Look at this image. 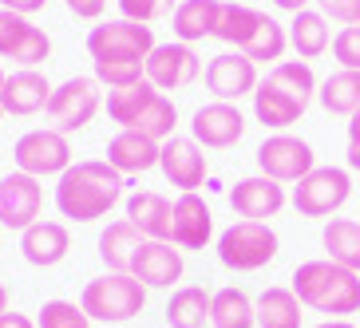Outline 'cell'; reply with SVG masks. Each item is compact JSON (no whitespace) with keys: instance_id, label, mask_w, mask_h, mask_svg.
Returning a JSON list of instances; mask_svg holds the SVG:
<instances>
[{"instance_id":"cell-1","label":"cell","mask_w":360,"mask_h":328,"mask_svg":"<svg viewBox=\"0 0 360 328\" xmlns=\"http://www.w3.org/2000/svg\"><path fill=\"white\" fill-rule=\"evenodd\" d=\"M127 178L107 159H84L56 178V210L72 222H99L123 202Z\"/></svg>"},{"instance_id":"cell-2","label":"cell","mask_w":360,"mask_h":328,"mask_svg":"<svg viewBox=\"0 0 360 328\" xmlns=\"http://www.w3.org/2000/svg\"><path fill=\"white\" fill-rule=\"evenodd\" d=\"M317 75L305 60H281L269 67L265 79H257L254 87V115L262 127L289 131L293 123H301V115L309 111V103L317 99Z\"/></svg>"},{"instance_id":"cell-3","label":"cell","mask_w":360,"mask_h":328,"mask_svg":"<svg viewBox=\"0 0 360 328\" xmlns=\"http://www.w3.org/2000/svg\"><path fill=\"white\" fill-rule=\"evenodd\" d=\"M297 301L313 313H325V320H352L360 313V273L345 265L317 257V261H301L293 269Z\"/></svg>"},{"instance_id":"cell-4","label":"cell","mask_w":360,"mask_h":328,"mask_svg":"<svg viewBox=\"0 0 360 328\" xmlns=\"http://www.w3.org/2000/svg\"><path fill=\"white\" fill-rule=\"evenodd\" d=\"M79 308L99 324H127L147 308V285L131 273H103L84 285Z\"/></svg>"},{"instance_id":"cell-5","label":"cell","mask_w":360,"mask_h":328,"mask_svg":"<svg viewBox=\"0 0 360 328\" xmlns=\"http://www.w3.org/2000/svg\"><path fill=\"white\" fill-rule=\"evenodd\" d=\"M214 249H218V261L230 273H257V269H265L277 257L281 242H277L269 222H233L218 233Z\"/></svg>"},{"instance_id":"cell-6","label":"cell","mask_w":360,"mask_h":328,"mask_svg":"<svg viewBox=\"0 0 360 328\" xmlns=\"http://www.w3.org/2000/svg\"><path fill=\"white\" fill-rule=\"evenodd\" d=\"M159 48L155 40V28L150 24H135V20H103L87 32V52H91V64L96 60H139L147 64V55Z\"/></svg>"},{"instance_id":"cell-7","label":"cell","mask_w":360,"mask_h":328,"mask_svg":"<svg viewBox=\"0 0 360 328\" xmlns=\"http://www.w3.org/2000/svg\"><path fill=\"white\" fill-rule=\"evenodd\" d=\"M352 198V174L345 166H317L293 186V210L301 218H333Z\"/></svg>"},{"instance_id":"cell-8","label":"cell","mask_w":360,"mask_h":328,"mask_svg":"<svg viewBox=\"0 0 360 328\" xmlns=\"http://www.w3.org/2000/svg\"><path fill=\"white\" fill-rule=\"evenodd\" d=\"M12 162H16V170L32 174V178H40V182L60 178V174L72 166V143H68V135H60L56 127H36V131L16 138Z\"/></svg>"},{"instance_id":"cell-9","label":"cell","mask_w":360,"mask_h":328,"mask_svg":"<svg viewBox=\"0 0 360 328\" xmlns=\"http://www.w3.org/2000/svg\"><path fill=\"white\" fill-rule=\"evenodd\" d=\"M99 111V84L96 75H72L60 87H52V99H48V123H52L60 135H75L84 131Z\"/></svg>"},{"instance_id":"cell-10","label":"cell","mask_w":360,"mask_h":328,"mask_svg":"<svg viewBox=\"0 0 360 328\" xmlns=\"http://www.w3.org/2000/svg\"><path fill=\"white\" fill-rule=\"evenodd\" d=\"M257 170L265 178L285 186V182H301L305 174H313L317 170V155H313V147L305 138L289 135V131H277V135H269L257 147Z\"/></svg>"},{"instance_id":"cell-11","label":"cell","mask_w":360,"mask_h":328,"mask_svg":"<svg viewBox=\"0 0 360 328\" xmlns=\"http://www.w3.org/2000/svg\"><path fill=\"white\" fill-rule=\"evenodd\" d=\"M44 214V186L40 178L12 170L0 178V230H16L24 233L28 225L40 222Z\"/></svg>"},{"instance_id":"cell-12","label":"cell","mask_w":360,"mask_h":328,"mask_svg":"<svg viewBox=\"0 0 360 328\" xmlns=\"http://www.w3.org/2000/svg\"><path fill=\"white\" fill-rule=\"evenodd\" d=\"M198 75H202V60H198V52H194V44L170 40V44H159V48L147 55V84L159 87L162 96L191 87Z\"/></svg>"},{"instance_id":"cell-13","label":"cell","mask_w":360,"mask_h":328,"mask_svg":"<svg viewBox=\"0 0 360 328\" xmlns=\"http://www.w3.org/2000/svg\"><path fill=\"white\" fill-rule=\"evenodd\" d=\"M52 55V40L44 28H36L28 16L0 8V60H12L20 67H40Z\"/></svg>"},{"instance_id":"cell-14","label":"cell","mask_w":360,"mask_h":328,"mask_svg":"<svg viewBox=\"0 0 360 328\" xmlns=\"http://www.w3.org/2000/svg\"><path fill=\"white\" fill-rule=\"evenodd\" d=\"M245 135V115L238 111V103H206L194 111L191 119V138L202 150H230L238 147Z\"/></svg>"},{"instance_id":"cell-15","label":"cell","mask_w":360,"mask_h":328,"mask_svg":"<svg viewBox=\"0 0 360 328\" xmlns=\"http://www.w3.org/2000/svg\"><path fill=\"white\" fill-rule=\"evenodd\" d=\"M159 170L167 174L170 186H179L182 194H198L202 182L210 178V162L202 155V147L194 138H182V135H170L159 150Z\"/></svg>"},{"instance_id":"cell-16","label":"cell","mask_w":360,"mask_h":328,"mask_svg":"<svg viewBox=\"0 0 360 328\" xmlns=\"http://www.w3.org/2000/svg\"><path fill=\"white\" fill-rule=\"evenodd\" d=\"M257 79H262V75H257V64L245 60L242 52H222L206 64V91H210L218 103H238V99L254 96Z\"/></svg>"},{"instance_id":"cell-17","label":"cell","mask_w":360,"mask_h":328,"mask_svg":"<svg viewBox=\"0 0 360 328\" xmlns=\"http://www.w3.org/2000/svg\"><path fill=\"white\" fill-rule=\"evenodd\" d=\"M285 186L265 174H250V178H238L230 190V210L242 218V222H269L285 210Z\"/></svg>"},{"instance_id":"cell-18","label":"cell","mask_w":360,"mask_h":328,"mask_svg":"<svg viewBox=\"0 0 360 328\" xmlns=\"http://www.w3.org/2000/svg\"><path fill=\"white\" fill-rule=\"evenodd\" d=\"M182 273H186V261H182V249L174 242H147L135 249V261H131V277L143 281L147 289H179Z\"/></svg>"},{"instance_id":"cell-19","label":"cell","mask_w":360,"mask_h":328,"mask_svg":"<svg viewBox=\"0 0 360 328\" xmlns=\"http://www.w3.org/2000/svg\"><path fill=\"white\" fill-rule=\"evenodd\" d=\"M48 99H52V84L40 67H20V72L4 75V87H0V107L4 115L28 119L48 111Z\"/></svg>"},{"instance_id":"cell-20","label":"cell","mask_w":360,"mask_h":328,"mask_svg":"<svg viewBox=\"0 0 360 328\" xmlns=\"http://www.w3.org/2000/svg\"><path fill=\"white\" fill-rule=\"evenodd\" d=\"M170 242L186 249H206L214 242V214L198 194H179L174 198V218H170Z\"/></svg>"},{"instance_id":"cell-21","label":"cell","mask_w":360,"mask_h":328,"mask_svg":"<svg viewBox=\"0 0 360 328\" xmlns=\"http://www.w3.org/2000/svg\"><path fill=\"white\" fill-rule=\"evenodd\" d=\"M20 254L28 265L36 269H52L60 265L68 254H72V233H68L64 222H52V218H40L36 225L20 233Z\"/></svg>"},{"instance_id":"cell-22","label":"cell","mask_w":360,"mask_h":328,"mask_svg":"<svg viewBox=\"0 0 360 328\" xmlns=\"http://www.w3.org/2000/svg\"><path fill=\"white\" fill-rule=\"evenodd\" d=\"M127 222L135 225L147 242H170V218H174V202L155 190H135L127 194Z\"/></svg>"},{"instance_id":"cell-23","label":"cell","mask_w":360,"mask_h":328,"mask_svg":"<svg viewBox=\"0 0 360 328\" xmlns=\"http://www.w3.org/2000/svg\"><path fill=\"white\" fill-rule=\"evenodd\" d=\"M159 150L162 143L139 135V131H119L111 143H107V162L127 178V174H147V170L159 166Z\"/></svg>"},{"instance_id":"cell-24","label":"cell","mask_w":360,"mask_h":328,"mask_svg":"<svg viewBox=\"0 0 360 328\" xmlns=\"http://www.w3.org/2000/svg\"><path fill=\"white\" fill-rule=\"evenodd\" d=\"M222 16V0H182L170 16V32L182 44H202L210 40Z\"/></svg>"},{"instance_id":"cell-25","label":"cell","mask_w":360,"mask_h":328,"mask_svg":"<svg viewBox=\"0 0 360 328\" xmlns=\"http://www.w3.org/2000/svg\"><path fill=\"white\" fill-rule=\"evenodd\" d=\"M257 308V328H301L305 320V305L297 301V293L289 285H269L254 301Z\"/></svg>"},{"instance_id":"cell-26","label":"cell","mask_w":360,"mask_h":328,"mask_svg":"<svg viewBox=\"0 0 360 328\" xmlns=\"http://www.w3.org/2000/svg\"><path fill=\"white\" fill-rule=\"evenodd\" d=\"M139 245H143V233L127 218L107 222V230L99 233V257H103L107 273H131V261H135Z\"/></svg>"},{"instance_id":"cell-27","label":"cell","mask_w":360,"mask_h":328,"mask_svg":"<svg viewBox=\"0 0 360 328\" xmlns=\"http://www.w3.org/2000/svg\"><path fill=\"white\" fill-rule=\"evenodd\" d=\"M289 48L297 52V60H321V55L333 48V36H328V20L321 16V12L305 8L297 12L293 24H289Z\"/></svg>"},{"instance_id":"cell-28","label":"cell","mask_w":360,"mask_h":328,"mask_svg":"<svg viewBox=\"0 0 360 328\" xmlns=\"http://www.w3.org/2000/svg\"><path fill=\"white\" fill-rule=\"evenodd\" d=\"M210 301L202 285H179L167 301V324L170 328H210Z\"/></svg>"},{"instance_id":"cell-29","label":"cell","mask_w":360,"mask_h":328,"mask_svg":"<svg viewBox=\"0 0 360 328\" xmlns=\"http://www.w3.org/2000/svg\"><path fill=\"white\" fill-rule=\"evenodd\" d=\"M321 245H325L328 261L360 273V222L356 218H328L325 233H321Z\"/></svg>"},{"instance_id":"cell-30","label":"cell","mask_w":360,"mask_h":328,"mask_svg":"<svg viewBox=\"0 0 360 328\" xmlns=\"http://www.w3.org/2000/svg\"><path fill=\"white\" fill-rule=\"evenodd\" d=\"M210 328H257L254 296L233 285L218 289L210 301Z\"/></svg>"},{"instance_id":"cell-31","label":"cell","mask_w":360,"mask_h":328,"mask_svg":"<svg viewBox=\"0 0 360 328\" xmlns=\"http://www.w3.org/2000/svg\"><path fill=\"white\" fill-rule=\"evenodd\" d=\"M317 99L325 107L328 115H345L352 119L360 111V72H349V67H340L317 87Z\"/></svg>"},{"instance_id":"cell-32","label":"cell","mask_w":360,"mask_h":328,"mask_svg":"<svg viewBox=\"0 0 360 328\" xmlns=\"http://www.w3.org/2000/svg\"><path fill=\"white\" fill-rule=\"evenodd\" d=\"M265 12L250 8V4H222V16H218V28H214V40H222L226 48L233 52H242L250 36L257 32V24H262Z\"/></svg>"},{"instance_id":"cell-33","label":"cell","mask_w":360,"mask_h":328,"mask_svg":"<svg viewBox=\"0 0 360 328\" xmlns=\"http://www.w3.org/2000/svg\"><path fill=\"white\" fill-rule=\"evenodd\" d=\"M289 52V32L281 24L265 12L262 24H257V32L250 36V44L242 48L245 60H254V64H281V55Z\"/></svg>"},{"instance_id":"cell-34","label":"cell","mask_w":360,"mask_h":328,"mask_svg":"<svg viewBox=\"0 0 360 328\" xmlns=\"http://www.w3.org/2000/svg\"><path fill=\"white\" fill-rule=\"evenodd\" d=\"M155 96H159V87H150L147 79L135 84V87H123V91H107V115H111V123H119L123 131H131L135 119L143 115V107H147Z\"/></svg>"},{"instance_id":"cell-35","label":"cell","mask_w":360,"mask_h":328,"mask_svg":"<svg viewBox=\"0 0 360 328\" xmlns=\"http://www.w3.org/2000/svg\"><path fill=\"white\" fill-rule=\"evenodd\" d=\"M174 127H179V107L170 103V96H162V91H159V96L143 107V115L135 119V127H131V131L155 138V143H167V138L174 135Z\"/></svg>"},{"instance_id":"cell-36","label":"cell","mask_w":360,"mask_h":328,"mask_svg":"<svg viewBox=\"0 0 360 328\" xmlns=\"http://www.w3.org/2000/svg\"><path fill=\"white\" fill-rule=\"evenodd\" d=\"M91 75L107 91H123V87H135L147 79V64H139V60H96Z\"/></svg>"},{"instance_id":"cell-37","label":"cell","mask_w":360,"mask_h":328,"mask_svg":"<svg viewBox=\"0 0 360 328\" xmlns=\"http://www.w3.org/2000/svg\"><path fill=\"white\" fill-rule=\"evenodd\" d=\"M36 328H91V317L75 301H44Z\"/></svg>"},{"instance_id":"cell-38","label":"cell","mask_w":360,"mask_h":328,"mask_svg":"<svg viewBox=\"0 0 360 328\" xmlns=\"http://www.w3.org/2000/svg\"><path fill=\"white\" fill-rule=\"evenodd\" d=\"M174 0H119V12L123 20H135V24H155L162 16H174Z\"/></svg>"},{"instance_id":"cell-39","label":"cell","mask_w":360,"mask_h":328,"mask_svg":"<svg viewBox=\"0 0 360 328\" xmlns=\"http://www.w3.org/2000/svg\"><path fill=\"white\" fill-rule=\"evenodd\" d=\"M333 55H337L340 67L360 72V24L356 28H340V32L333 36Z\"/></svg>"},{"instance_id":"cell-40","label":"cell","mask_w":360,"mask_h":328,"mask_svg":"<svg viewBox=\"0 0 360 328\" xmlns=\"http://www.w3.org/2000/svg\"><path fill=\"white\" fill-rule=\"evenodd\" d=\"M317 12L333 24H345V28L360 24V0H317Z\"/></svg>"},{"instance_id":"cell-41","label":"cell","mask_w":360,"mask_h":328,"mask_svg":"<svg viewBox=\"0 0 360 328\" xmlns=\"http://www.w3.org/2000/svg\"><path fill=\"white\" fill-rule=\"evenodd\" d=\"M75 20H99L107 12V0H64Z\"/></svg>"},{"instance_id":"cell-42","label":"cell","mask_w":360,"mask_h":328,"mask_svg":"<svg viewBox=\"0 0 360 328\" xmlns=\"http://www.w3.org/2000/svg\"><path fill=\"white\" fill-rule=\"evenodd\" d=\"M349 170H360V111L349 119Z\"/></svg>"},{"instance_id":"cell-43","label":"cell","mask_w":360,"mask_h":328,"mask_svg":"<svg viewBox=\"0 0 360 328\" xmlns=\"http://www.w3.org/2000/svg\"><path fill=\"white\" fill-rule=\"evenodd\" d=\"M48 0H0V8L16 12V16H32V12H40Z\"/></svg>"},{"instance_id":"cell-44","label":"cell","mask_w":360,"mask_h":328,"mask_svg":"<svg viewBox=\"0 0 360 328\" xmlns=\"http://www.w3.org/2000/svg\"><path fill=\"white\" fill-rule=\"evenodd\" d=\"M0 328H36L32 317H24V313H0Z\"/></svg>"},{"instance_id":"cell-45","label":"cell","mask_w":360,"mask_h":328,"mask_svg":"<svg viewBox=\"0 0 360 328\" xmlns=\"http://www.w3.org/2000/svg\"><path fill=\"white\" fill-rule=\"evenodd\" d=\"M309 4H313V0H274V8H281V12H293V16H297V12H305Z\"/></svg>"},{"instance_id":"cell-46","label":"cell","mask_w":360,"mask_h":328,"mask_svg":"<svg viewBox=\"0 0 360 328\" xmlns=\"http://www.w3.org/2000/svg\"><path fill=\"white\" fill-rule=\"evenodd\" d=\"M317 328H356V324H352V320H321Z\"/></svg>"},{"instance_id":"cell-47","label":"cell","mask_w":360,"mask_h":328,"mask_svg":"<svg viewBox=\"0 0 360 328\" xmlns=\"http://www.w3.org/2000/svg\"><path fill=\"white\" fill-rule=\"evenodd\" d=\"M0 313H8V285L0 281Z\"/></svg>"},{"instance_id":"cell-48","label":"cell","mask_w":360,"mask_h":328,"mask_svg":"<svg viewBox=\"0 0 360 328\" xmlns=\"http://www.w3.org/2000/svg\"><path fill=\"white\" fill-rule=\"evenodd\" d=\"M0 87H4V72H0Z\"/></svg>"}]
</instances>
